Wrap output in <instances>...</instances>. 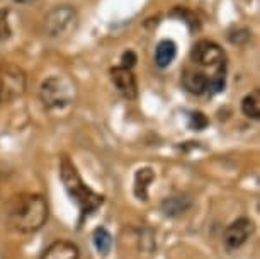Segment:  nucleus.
<instances>
[{
    "label": "nucleus",
    "mask_w": 260,
    "mask_h": 259,
    "mask_svg": "<svg viewBox=\"0 0 260 259\" xmlns=\"http://www.w3.org/2000/svg\"><path fill=\"white\" fill-rule=\"evenodd\" d=\"M50 208L41 194H19L7 205V222L21 234H34L46 223Z\"/></svg>",
    "instance_id": "obj_1"
},
{
    "label": "nucleus",
    "mask_w": 260,
    "mask_h": 259,
    "mask_svg": "<svg viewBox=\"0 0 260 259\" xmlns=\"http://www.w3.org/2000/svg\"><path fill=\"white\" fill-rule=\"evenodd\" d=\"M60 178H61L63 186L67 189V193L70 194V198L75 202L77 207L80 208L83 217L95 212L102 205V202H104L102 194L95 193L94 189L83 183L82 176L77 170L75 164H73L67 155L61 157V162H60Z\"/></svg>",
    "instance_id": "obj_2"
},
{
    "label": "nucleus",
    "mask_w": 260,
    "mask_h": 259,
    "mask_svg": "<svg viewBox=\"0 0 260 259\" xmlns=\"http://www.w3.org/2000/svg\"><path fill=\"white\" fill-rule=\"evenodd\" d=\"M73 94H75V85L61 75L48 77L46 80H43L39 89L41 102L48 109H61L68 106L73 101Z\"/></svg>",
    "instance_id": "obj_3"
},
{
    "label": "nucleus",
    "mask_w": 260,
    "mask_h": 259,
    "mask_svg": "<svg viewBox=\"0 0 260 259\" xmlns=\"http://www.w3.org/2000/svg\"><path fill=\"white\" fill-rule=\"evenodd\" d=\"M26 73L21 67L12 65V63L0 65V104L22 97L26 92Z\"/></svg>",
    "instance_id": "obj_4"
},
{
    "label": "nucleus",
    "mask_w": 260,
    "mask_h": 259,
    "mask_svg": "<svg viewBox=\"0 0 260 259\" xmlns=\"http://www.w3.org/2000/svg\"><path fill=\"white\" fill-rule=\"evenodd\" d=\"M78 22L77 11L72 6H58L45 17V29L50 38H63L75 31Z\"/></svg>",
    "instance_id": "obj_5"
},
{
    "label": "nucleus",
    "mask_w": 260,
    "mask_h": 259,
    "mask_svg": "<svg viewBox=\"0 0 260 259\" xmlns=\"http://www.w3.org/2000/svg\"><path fill=\"white\" fill-rule=\"evenodd\" d=\"M190 60L199 67H211L216 70L224 65V51L218 43L201 40L190 50Z\"/></svg>",
    "instance_id": "obj_6"
},
{
    "label": "nucleus",
    "mask_w": 260,
    "mask_h": 259,
    "mask_svg": "<svg viewBox=\"0 0 260 259\" xmlns=\"http://www.w3.org/2000/svg\"><path fill=\"white\" fill-rule=\"evenodd\" d=\"M253 234V222L248 218H238L232 222L226 227L223 234V242L226 249L235 251V249L242 247L245 242L248 241L250 236Z\"/></svg>",
    "instance_id": "obj_7"
},
{
    "label": "nucleus",
    "mask_w": 260,
    "mask_h": 259,
    "mask_svg": "<svg viewBox=\"0 0 260 259\" xmlns=\"http://www.w3.org/2000/svg\"><path fill=\"white\" fill-rule=\"evenodd\" d=\"M111 80L117 91H119L121 96H124L126 99H135L138 96V84H136V79L131 72V68L126 67H114L111 68Z\"/></svg>",
    "instance_id": "obj_8"
},
{
    "label": "nucleus",
    "mask_w": 260,
    "mask_h": 259,
    "mask_svg": "<svg viewBox=\"0 0 260 259\" xmlns=\"http://www.w3.org/2000/svg\"><path fill=\"white\" fill-rule=\"evenodd\" d=\"M182 84L185 87V91L190 92V94L201 96L204 92H208L209 77L204 72L196 70L192 67H187L182 73Z\"/></svg>",
    "instance_id": "obj_9"
},
{
    "label": "nucleus",
    "mask_w": 260,
    "mask_h": 259,
    "mask_svg": "<svg viewBox=\"0 0 260 259\" xmlns=\"http://www.w3.org/2000/svg\"><path fill=\"white\" fill-rule=\"evenodd\" d=\"M80 251L70 241H55L46 247L41 259H78Z\"/></svg>",
    "instance_id": "obj_10"
},
{
    "label": "nucleus",
    "mask_w": 260,
    "mask_h": 259,
    "mask_svg": "<svg viewBox=\"0 0 260 259\" xmlns=\"http://www.w3.org/2000/svg\"><path fill=\"white\" fill-rule=\"evenodd\" d=\"M177 56V45L172 40H161L155 50V63L160 68L169 67Z\"/></svg>",
    "instance_id": "obj_11"
},
{
    "label": "nucleus",
    "mask_w": 260,
    "mask_h": 259,
    "mask_svg": "<svg viewBox=\"0 0 260 259\" xmlns=\"http://www.w3.org/2000/svg\"><path fill=\"white\" fill-rule=\"evenodd\" d=\"M190 208V199L185 196H169L161 202V212L169 217H177Z\"/></svg>",
    "instance_id": "obj_12"
},
{
    "label": "nucleus",
    "mask_w": 260,
    "mask_h": 259,
    "mask_svg": "<svg viewBox=\"0 0 260 259\" xmlns=\"http://www.w3.org/2000/svg\"><path fill=\"white\" fill-rule=\"evenodd\" d=\"M242 113L247 116V118L255 120V121L260 118V92L257 89L243 97Z\"/></svg>",
    "instance_id": "obj_13"
},
{
    "label": "nucleus",
    "mask_w": 260,
    "mask_h": 259,
    "mask_svg": "<svg viewBox=\"0 0 260 259\" xmlns=\"http://www.w3.org/2000/svg\"><path fill=\"white\" fill-rule=\"evenodd\" d=\"M155 179L153 170L148 167H143L136 172V179H135V193L140 199H146V189H148V184Z\"/></svg>",
    "instance_id": "obj_14"
},
{
    "label": "nucleus",
    "mask_w": 260,
    "mask_h": 259,
    "mask_svg": "<svg viewBox=\"0 0 260 259\" xmlns=\"http://www.w3.org/2000/svg\"><path fill=\"white\" fill-rule=\"evenodd\" d=\"M92 239H94V246H95L97 251H99V254H102V256L109 254L111 247H112V236L106 231L104 227L95 228Z\"/></svg>",
    "instance_id": "obj_15"
},
{
    "label": "nucleus",
    "mask_w": 260,
    "mask_h": 259,
    "mask_svg": "<svg viewBox=\"0 0 260 259\" xmlns=\"http://www.w3.org/2000/svg\"><path fill=\"white\" fill-rule=\"evenodd\" d=\"M170 16L172 17H177V19H182V21L189 26L190 31H199V29H201V22H199L198 16H196L194 12H190L189 9H185V7H175L174 11L170 12Z\"/></svg>",
    "instance_id": "obj_16"
},
{
    "label": "nucleus",
    "mask_w": 260,
    "mask_h": 259,
    "mask_svg": "<svg viewBox=\"0 0 260 259\" xmlns=\"http://www.w3.org/2000/svg\"><path fill=\"white\" fill-rule=\"evenodd\" d=\"M9 14H11L9 9H6V7L0 9V43L7 41L12 34L11 22H9Z\"/></svg>",
    "instance_id": "obj_17"
},
{
    "label": "nucleus",
    "mask_w": 260,
    "mask_h": 259,
    "mask_svg": "<svg viewBox=\"0 0 260 259\" xmlns=\"http://www.w3.org/2000/svg\"><path fill=\"white\" fill-rule=\"evenodd\" d=\"M206 125H208V120L204 118V114L194 113L192 116H190V126H192V128L201 130V128H204Z\"/></svg>",
    "instance_id": "obj_18"
},
{
    "label": "nucleus",
    "mask_w": 260,
    "mask_h": 259,
    "mask_svg": "<svg viewBox=\"0 0 260 259\" xmlns=\"http://www.w3.org/2000/svg\"><path fill=\"white\" fill-rule=\"evenodd\" d=\"M121 67H126V68H131L135 65V62H136V55L133 51H126L124 55H122V58H121Z\"/></svg>",
    "instance_id": "obj_19"
},
{
    "label": "nucleus",
    "mask_w": 260,
    "mask_h": 259,
    "mask_svg": "<svg viewBox=\"0 0 260 259\" xmlns=\"http://www.w3.org/2000/svg\"><path fill=\"white\" fill-rule=\"evenodd\" d=\"M16 4H22V6H27V4H32L36 2V0H14Z\"/></svg>",
    "instance_id": "obj_20"
}]
</instances>
